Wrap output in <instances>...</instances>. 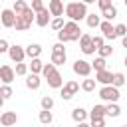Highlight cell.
Segmentation results:
<instances>
[{
	"label": "cell",
	"mask_w": 127,
	"mask_h": 127,
	"mask_svg": "<svg viewBox=\"0 0 127 127\" xmlns=\"http://www.w3.org/2000/svg\"><path fill=\"white\" fill-rule=\"evenodd\" d=\"M42 69H44V62H42L40 58H32V62H30V71L42 73Z\"/></svg>",
	"instance_id": "24"
},
{
	"label": "cell",
	"mask_w": 127,
	"mask_h": 127,
	"mask_svg": "<svg viewBox=\"0 0 127 127\" xmlns=\"http://www.w3.org/2000/svg\"><path fill=\"white\" fill-rule=\"evenodd\" d=\"M65 60H67V54L65 52H52V62L56 65H64Z\"/></svg>",
	"instance_id": "23"
},
{
	"label": "cell",
	"mask_w": 127,
	"mask_h": 127,
	"mask_svg": "<svg viewBox=\"0 0 127 127\" xmlns=\"http://www.w3.org/2000/svg\"><path fill=\"white\" fill-rule=\"evenodd\" d=\"M115 34H117V38H123L127 34V24H117L115 26Z\"/></svg>",
	"instance_id": "37"
},
{
	"label": "cell",
	"mask_w": 127,
	"mask_h": 127,
	"mask_svg": "<svg viewBox=\"0 0 127 127\" xmlns=\"http://www.w3.org/2000/svg\"><path fill=\"white\" fill-rule=\"evenodd\" d=\"M40 83H42L40 73H34V71H32V73L26 75V87H28V89H34V91H36V89L40 87Z\"/></svg>",
	"instance_id": "15"
},
{
	"label": "cell",
	"mask_w": 127,
	"mask_h": 127,
	"mask_svg": "<svg viewBox=\"0 0 127 127\" xmlns=\"http://www.w3.org/2000/svg\"><path fill=\"white\" fill-rule=\"evenodd\" d=\"M97 54H99V56H103V58H109V56H113V48H111V46H107V44H103V46L97 50Z\"/></svg>",
	"instance_id": "34"
},
{
	"label": "cell",
	"mask_w": 127,
	"mask_h": 127,
	"mask_svg": "<svg viewBox=\"0 0 127 127\" xmlns=\"http://www.w3.org/2000/svg\"><path fill=\"white\" fill-rule=\"evenodd\" d=\"M95 83H97V79H89V75L81 81V89L85 91V93H91L93 89H95Z\"/></svg>",
	"instance_id": "25"
},
{
	"label": "cell",
	"mask_w": 127,
	"mask_h": 127,
	"mask_svg": "<svg viewBox=\"0 0 127 127\" xmlns=\"http://www.w3.org/2000/svg\"><path fill=\"white\" fill-rule=\"evenodd\" d=\"M85 22H87V26H89V28H99V24H101V18H99L97 14H87Z\"/></svg>",
	"instance_id": "27"
},
{
	"label": "cell",
	"mask_w": 127,
	"mask_h": 127,
	"mask_svg": "<svg viewBox=\"0 0 127 127\" xmlns=\"http://www.w3.org/2000/svg\"><path fill=\"white\" fill-rule=\"evenodd\" d=\"M95 117H107V113H105V105H93L91 107V111H89V119H95Z\"/></svg>",
	"instance_id": "20"
},
{
	"label": "cell",
	"mask_w": 127,
	"mask_h": 127,
	"mask_svg": "<svg viewBox=\"0 0 127 127\" xmlns=\"http://www.w3.org/2000/svg\"><path fill=\"white\" fill-rule=\"evenodd\" d=\"M8 50H10V44L6 38H2L0 40V54H8Z\"/></svg>",
	"instance_id": "38"
},
{
	"label": "cell",
	"mask_w": 127,
	"mask_h": 127,
	"mask_svg": "<svg viewBox=\"0 0 127 127\" xmlns=\"http://www.w3.org/2000/svg\"><path fill=\"white\" fill-rule=\"evenodd\" d=\"M14 69H16V73H18V75H28V69H30V64H24V62H18Z\"/></svg>",
	"instance_id": "32"
},
{
	"label": "cell",
	"mask_w": 127,
	"mask_h": 127,
	"mask_svg": "<svg viewBox=\"0 0 127 127\" xmlns=\"http://www.w3.org/2000/svg\"><path fill=\"white\" fill-rule=\"evenodd\" d=\"M91 65H93V69H95V71H99V69H105V67H107V62H105V58H103V56H97V58L91 62Z\"/></svg>",
	"instance_id": "28"
},
{
	"label": "cell",
	"mask_w": 127,
	"mask_h": 127,
	"mask_svg": "<svg viewBox=\"0 0 127 127\" xmlns=\"http://www.w3.org/2000/svg\"><path fill=\"white\" fill-rule=\"evenodd\" d=\"M123 2H125V8H127V0H123Z\"/></svg>",
	"instance_id": "47"
},
{
	"label": "cell",
	"mask_w": 127,
	"mask_h": 127,
	"mask_svg": "<svg viewBox=\"0 0 127 127\" xmlns=\"http://www.w3.org/2000/svg\"><path fill=\"white\" fill-rule=\"evenodd\" d=\"M8 56H10V60L16 62V64H18V62H24V58H28V56H26V48H22V46H18V44L10 46Z\"/></svg>",
	"instance_id": "8"
},
{
	"label": "cell",
	"mask_w": 127,
	"mask_h": 127,
	"mask_svg": "<svg viewBox=\"0 0 127 127\" xmlns=\"http://www.w3.org/2000/svg\"><path fill=\"white\" fill-rule=\"evenodd\" d=\"M95 79H97V83H101V85H109V83H113V73L107 71V67H105V69L95 71Z\"/></svg>",
	"instance_id": "14"
},
{
	"label": "cell",
	"mask_w": 127,
	"mask_h": 127,
	"mask_svg": "<svg viewBox=\"0 0 127 127\" xmlns=\"http://www.w3.org/2000/svg\"><path fill=\"white\" fill-rule=\"evenodd\" d=\"M105 113H107V117H119L121 115V107L117 105V101H109L105 105Z\"/></svg>",
	"instance_id": "18"
},
{
	"label": "cell",
	"mask_w": 127,
	"mask_h": 127,
	"mask_svg": "<svg viewBox=\"0 0 127 127\" xmlns=\"http://www.w3.org/2000/svg\"><path fill=\"white\" fill-rule=\"evenodd\" d=\"M18 123V115L14 113V111H4L2 115H0V125L2 127H12V125H16Z\"/></svg>",
	"instance_id": "13"
},
{
	"label": "cell",
	"mask_w": 127,
	"mask_h": 127,
	"mask_svg": "<svg viewBox=\"0 0 127 127\" xmlns=\"http://www.w3.org/2000/svg\"><path fill=\"white\" fill-rule=\"evenodd\" d=\"M64 26H65V22H64V16H54V20L50 22V28H52V30H56V32H60Z\"/></svg>",
	"instance_id": "26"
},
{
	"label": "cell",
	"mask_w": 127,
	"mask_h": 127,
	"mask_svg": "<svg viewBox=\"0 0 127 127\" xmlns=\"http://www.w3.org/2000/svg\"><path fill=\"white\" fill-rule=\"evenodd\" d=\"M123 65L127 67V54H125V60H123Z\"/></svg>",
	"instance_id": "46"
},
{
	"label": "cell",
	"mask_w": 127,
	"mask_h": 127,
	"mask_svg": "<svg viewBox=\"0 0 127 127\" xmlns=\"http://www.w3.org/2000/svg\"><path fill=\"white\" fill-rule=\"evenodd\" d=\"M79 87H81V85H79L75 79H69V81H65V83H64V87L60 89V97H62L64 101H69V99L79 91Z\"/></svg>",
	"instance_id": "4"
},
{
	"label": "cell",
	"mask_w": 127,
	"mask_h": 127,
	"mask_svg": "<svg viewBox=\"0 0 127 127\" xmlns=\"http://www.w3.org/2000/svg\"><path fill=\"white\" fill-rule=\"evenodd\" d=\"M38 119H40V123H42V125H50V123L54 121L52 109H42V111H40V115H38Z\"/></svg>",
	"instance_id": "21"
},
{
	"label": "cell",
	"mask_w": 127,
	"mask_h": 127,
	"mask_svg": "<svg viewBox=\"0 0 127 127\" xmlns=\"http://www.w3.org/2000/svg\"><path fill=\"white\" fill-rule=\"evenodd\" d=\"M52 52H65V48H64V42H58V44H54V46H52Z\"/></svg>",
	"instance_id": "43"
},
{
	"label": "cell",
	"mask_w": 127,
	"mask_h": 127,
	"mask_svg": "<svg viewBox=\"0 0 127 127\" xmlns=\"http://www.w3.org/2000/svg\"><path fill=\"white\" fill-rule=\"evenodd\" d=\"M16 69L12 67V65H8V64H4L2 67H0V79H2V83H12L14 79H16Z\"/></svg>",
	"instance_id": "9"
},
{
	"label": "cell",
	"mask_w": 127,
	"mask_h": 127,
	"mask_svg": "<svg viewBox=\"0 0 127 127\" xmlns=\"http://www.w3.org/2000/svg\"><path fill=\"white\" fill-rule=\"evenodd\" d=\"M93 127H103L105 125V117H95V119H89Z\"/></svg>",
	"instance_id": "40"
},
{
	"label": "cell",
	"mask_w": 127,
	"mask_h": 127,
	"mask_svg": "<svg viewBox=\"0 0 127 127\" xmlns=\"http://www.w3.org/2000/svg\"><path fill=\"white\" fill-rule=\"evenodd\" d=\"M93 46H95L97 50L103 46V34H101V36H93Z\"/></svg>",
	"instance_id": "42"
},
{
	"label": "cell",
	"mask_w": 127,
	"mask_h": 127,
	"mask_svg": "<svg viewBox=\"0 0 127 127\" xmlns=\"http://www.w3.org/2000/svg\"><path fill=\"white\" fill-rule=\"evenodd\" d=\"M30 22H26L20 14H18V18H16V24H14V28H16V32H26V30H30Z\"/></svg>",
	"instance_id": "22"
},
{
	"label": "cell",
	"mask_w": 127,
	"mask_h": 127,
	"mask_svg": "<svg viewBox=\"0 0 127 127\" xmlns=\"http://www.w3.org/2000/svg\"><path fill=\"white\" fill-rule=\"evenodd\" d=\"M32 8H34V12L44 10V8H46V6H44V0H32Z\"/></svg>",
	"instance_id": "39"
},
{
	"label": "cell",
	"mask_w": 127,
	"mask_h": 127,
	"mask_svg": "<svg viewBox=\"0 0 127 127\" xmlns=\"http://www.w3.org/2000/svg\"><path fill=\"white\" fill-rule=\"evenodd\" d=\"M56 67H58V65H56L54 62H50V64H44V69H42V75H44V77H48V75H50V73H52V71H54Z\"/></svg>",
	"instance_id": "36"
},
{
	"label": "cell",
	"mask_w": 127,
	"mask_h": 127,
	"mask_svg": "<svg viewBox=\"0 0 127 127\" xmlns=\"http://www.w3.org/2000/svg\"><path fill=\"white\" fill-rule=\"evenodd\" d=\"M79 48H81V52H83L85 56H91V54L97 52V48L93 46V36H91V34H81V38H79Z\"/></svg>",
	"instance_id": "5"
},
{
	"label": "cell",
	"mask_w": 127,
	"mask_h": 127,
	"mask_svg": "<svg viewBox=\"0 0 127 127\" xmlns=\"http://www.w3.org/2000/svg\"><path fill=\"white\" fill-rule=\"evenodd\" d=\"M12 87H10V83H2V87H0V95H2V101H6V99H10L12 97Z\"/></svg>",
	"instance_id": "30"
},
{
	"label": "cell",
	"mask_w": 127,
	"mask_h": 127,
	"mask_svg": "<svg viewBox=\"0 0 127 127\" xmlns=\"http://www.w3.org/2000/svg\"><path fill=\"white\" fill-rule=\"evenodd\" d=\"M91 69H93V65H91V62H87V60H75V62H73V73H75V75L87 77V75L91 73Z\"/></svg>",
	"instance_id": "6"
},
{
	"label": "cell",
	"mask_w": 127,
	"mask_h": 127,
	"mask_svg": "<svg viewBox=\"0 0 127 127\" xmlns=\"http://www.w3.org/2000/svg\"><path fill=\"white\" fill-rule=\"evenodd\" d=\"M0 16H2V26L4 28H14L16 18H18V14L14 12V8H4Z\"/></svg>",
	"instance_id": "7"
},
{
	"label": "cell",
	"mask_w": 127,
	"mask_h": 127,
	"mask_svg": "<svg viewBox=\"0 0 127 127\" xmlns=\"http://www.w3.org/2000/svg\"><path fill=\"white\" fill-rule=\"evenodd\" d=\"M40 105H42V109H54V97L52 95H44L40 99Z\"/></svg>",
	"instance_id": "31"
},
{
	"label": "cell",
	"mask_w": 127,
	"mask_h": 127,
	"mask_svg": "<svg viewBox=\"0 0 127 127\" xmlns=\"http://www.w3.org/2000/svg\"><path fill=\"white\" fill-rule=\"evenodd\" d=\"M26 8H28V4H26L24 0H16V2H14V12H16V14H22Z\"/></svg>",
	"instance_id": "35"
},
{
	"label": "cell",
	"mask_w": 127,
	"mask_h": 127,
	"mask_svg": "<svg viewBox=\"0 0 127 127\" xmlns=\"http://www.w3.org/2000/svg\"><path fill=\"white\" fill-rule=\"evenodd\" d=\"M101 16H103L105 20H113V18H117V8H115V6H109V8L101 10Z\"/></svg>",
	"instance_id": "29"
},
{
	"label": "cell",
	"mask_w": 127,
	"mask_h": 127,
	"mask_svg": "<svg viewBox=\"0 0 127 127\" xmlns=\"http://www.w3.org/2000/svg\"><path fill=\"white\" fill-rule=\"evenodd\" d=\"M40 54H42V46L40 44H30V46H26V56L32 60V58H40Z\"/></svg>",
	"instance_id": "19"
},
{
	"label": "cell",
	"mask_w": 127,
	"mask_h": 127,
	"mask_svg": "<svg viewBox=\"0 0 127 127\" xmlns=\"http://www.w3.org/2000/svg\"><path fill=\"white\" fill-rule=\"evenodd\" d=\"M87 4L85 2H69L67 6H65V16L69 18V20H75V22H81V20H85L87 18Z\"/></svg>",
	"instance_id": "2"
},
{
	"label": "cell",
	"mask_w": 127,
	"mask_h": 127,
	"mask_svg": "<svg viewBox=\"0 0 127 127\" xmlns=\"http://www.w3.org/2000/svg\"><path fill=\"white\" fill-rule=\"evenodd\" d=\"M48 8H50L52 16H64V12H65V8H64V2H62V0H50Z\"/></svg>",
	"instance_id": "16"
},
{
	"label": "cell",
	"mask_w": 127,
	"mask_h": 127,
	"mask_svg": "<svg viewBox=\"0 0 127 127\" xmlns=\"http://www.w3.org/2000/svg\"><path fill=\"white\" fill-rule=\"evenodd\" d=\"M121 46H123V48H127V34L121 38Z\"/></svg>",
	"instance_id": "44"
},
{
	"label": "cell",
	"mask_w": 127,
	"mask_h": 127,
	"mask_svg": "<svg viewBox=\"0 0 127 127\" xmlns=\"http://www.w3.org/2000/svg\"><path fill=\"white\" fill-rule=\"evenodd\" d=\"M46 81H48V85H50L52 89H62V87H64V77H62V73H60L58 69H54V71L46 77Z\"/></svg>",
	"instance_id": "10"
},
{
	"label": "cell",
	"mask_w": 127,
	"mask_h": 127,
	"mask_svg": "<svg viewBox=\"0 0 127 127\" xmlns=\"http://www.w3.org/2000/svg\"><path fill=\"white\" fill-rule=\"evenodd\" d=\"M71 119L81 125V123L87 121V111H85L83 107H75V109H71Z\"/></svg>",
	"instance_id": "17"
},
{
	"label": "cell",
	"mask_w": 127,
	"mask_h": 127,
	"mask_svg": "<svg viewBox=\"0 0 127 127\" xmlns=\"http://www.w3.org/2000/svg\"><path fill=\"white\" fill-rule=\"evenodd\" d=\"M81 2H85V4H97V0H81Z\"/></svg>",
	"instance_id": "45"
},
{
	"label": "cell",
	"mask_w": 127,
	"mask_h": 127,
	"mask_svg": "<svg viewBox=\"0 0 127 127\" xmlns=\"http://www.w3.org/2000/svg\"><path fill=\"white\" fill-rule=\"evenodd\" d=\"M99 30H101L103 38H107V40H115V38H117V34H115V26L111 24V20H103V22L99 24Z\"/></svg>",
	"instance_id": "11"
},
{
	"label": "cell",
	"mask_w": 127,
	"mask_h": 127,
	"mask_svg": "<svg viewBox=\"0 0 127 127\" xmlns=\"http://www.w3.org/2000/svg\"><path fill=\"white\" fill-rule=\"evenodd\" d=\"M99 97L103 99V101H119V97H121V93H119V87L117 85H113V83H109V85H101V89H99Z\"/></svg>",
	"instance_id": "3"
},
{
	"label": "cell",
	"mask_w": 127,
	"mask_h": 127,
	"mask_svg": "<svg viewBox=\"0 0 127 127\" xmlns=\"http://www.w3.org/2000/svg\"><path fill=\"white\" fill-rule=\"evenodd\" d=\"M113 85H117V87L125 85V75L121 71H113Z\"/></svg>",
	"instance_id": "33"
},
{
	"label": "cell",
	"mask_w": 127,
	"mask_h": 127,
	"mask_svg": "<svg viewBox=\"0 0 127 127\" xmlns=\"http://www.w3.org/2000/svg\"><path fill=\"white\" fill-rule=\"evenodd\" d=\"M50 16H52L50 8H44V10L36 12V26H40V28H46V26L52 22V20H50Z\"/></svg>",
	"instance_id": "12"
},
{
	"label": "cell",
	"mask_w": 127,
	"mask_h": 127,
	"mask_svg": "<svg viewBox=\"0 0 127 127\" xmlns=\"http://www.w3.org/2000/svg\"><path fill=\"white\" fill-rule=\"evenodd\" d=\"M97 6H99V10H105V8L113 6V2L111 0H97Z\"/></svg>",
	"instance_id": "41"
},
{
	"label": "cell",
	"mask_w": 127,
	"mask_h": 127,
	"mask_svg": "<svg viewBox=\"0 0 127 127\" xmlns=\"http://www.w3.org/2000/svg\"><path fill=\"white\" fill-rule=\"evenodd\" d=\"M81 28H79V24L75 22V20H69V22H65V26L58 32V40L60 42H64V44H67V42H77L79 38H81Z\"/></svg>",
	"instance_id": "1"
}]
</instances>
